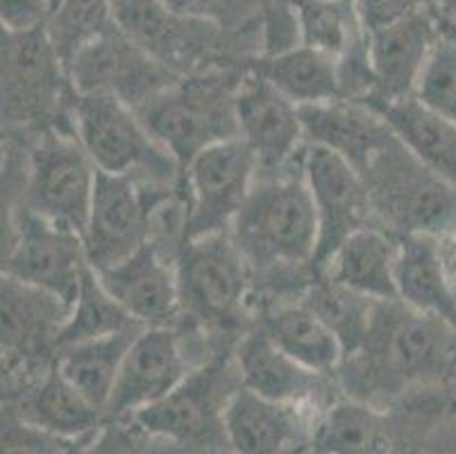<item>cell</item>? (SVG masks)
<instances>
[{
  "label": "cell",
  "instance_id": "4dcf8cb0",
  "mask_svg": "<svg viewBox=\"0 0 456 454\" xmlns=\"http://www.w3.org/2000/svg\"><path fill=\"white\" fill-rule=\"evenodd\" d=\"M314 450L321 452H384L391 448L384 416L359 400H341L318 418Z\"/></svg>",
  "mask_w": 456,
  "mask_h": 454
},
{
  "label": "cell",
  "instance_id": "603a6c76",
  "mask_svg": "<svg viewBox=\"0 0 456 454\" xmlns=\"http://www.w3.org/2000/svg\"><path fill=\"white\" fill-rule=\"evenodd\" d=\"M19 418L70 443H95L107 418L85 393L66 380L55 364L23 391Z\"/></svg>",
  "mask_w": 456,
  "mask_h": 454
},
{
  "label": "cell",
  "instance_id": "44dd1931",
  "mask_svg": "<svg viewBox=\"0 0 456 454\" xmlns=\"http://www.w3.org/2000/svg\"><path fill=\"white\" fill-rule=\"evenodd\" d=\"M306 144H321L362 170L393 139V130L379 111L362 100H331L300 107Z\"/></svg>",
  "mask_w": 456,
  "mask_h": 454
},
{
  "label": "cell",
  "instance_id": "e575fe53",
  "mask_svg": "<svg viewBox=\"0 0 456 454\" xmlns=\"http://www.w3.org/2000/svg\"><path fill=\"white\" fill-rule=\"evenodd\" d=\"M173 10L182 14L198 16L216 23L225 35L227 50L236 48L241 53L255 50L261 57V12L264 0H166Z\"/></svg>",
  "mask_w": 456,
  "mask_h": 454
},
{
  "label": "cell",
  "instance_id": "484cf974",
  "mask_svg": "<svg viewBox=\"0 0 456 454\" xmlns=\"http://www.w3.org/2000/svg\"><path fill=\"white\" fill-rule=\"evenodd\" d=\"M397 300L422 314L438 316L456 330V291L438 260L434 235H400L395 266Z\"/></svg>",
  "mask_w": 456,
  "mask_h": 454
},
{
  "label": "cell",
  "instance_id": "2e32d148",
  "mask_svg": "<svg viewBox=\"0 0 456 454\" xmlns=\"http://www.w3.org/2000/svg\"><path fill=\"white\" fill-rule=\"evenodd\" d=\"M196 366L186 355L184 336L171 325L143 327L123 359L107 418H130L143 407L171 393Z\"/></svg>",
  "mask_w": 456,
  "mask_h": 454
},
{
  "label": "cell",
  "instance_id": "d4e9b609",
  "mask_svg": "<svg viewBox=\"0 0 456 454\" xmlns=\"http://www.w3.org/2000/svg\"><path fill=\"white\" fill-rule=\"evenodd\" d=\"M362 103L379 111L393 135L418 161L456 185V123L427 107L416 95L402 100L366 98Z\"/></svg>",
  "mask_w": 456,
  "mask_h": 454
},
{
  "label": "cell",
  "instance_id": "4fadbf2b",
  "mask_svg": "<svg viewBox=\"0 0 456 454\" xmlns=\"http://www.w3.org/2000/svg\"><path fill=\"white\" fill-rule=\"evenodd\" d=\"M12 232L3 255V275L76 302L85 268L89 266L85 241L76 230L53 223L28 207H7Z\"/></svg>",
  "mask_w": 456,
  "mask_h": 454
},
{
  "label": "cell",
  "instance_id": "cb8c5ba5",
  "mask_svg": "<svg viewBox=\"0 0 456 454\" xmlns=\"http://www.w3.org/2000/svg\"><path fill=\"white\" fill-rule=\"evenodd\" d=\"M400 235L366 225L347 236L321 275L372 300H395Z\"/></svg>",
  "mask_w": 456,
  "mask_h": 454
},
{
  "label": "cell",
  "instance_id": "8fae6325",
  "mask_svg": "<svg viewBox=\"0 0 456 454\" xmlns=\"http://www.w3.org/2000/svg\"><path fill=\"white\" fill-rule=\"evenodd\" d=\"M114 16L134 44L180 78L218 69L227 50L218 25L182 14L166 0H123L114 5Z\"/></svg>",
  "mask_w": 456,
  "mask_h": 454
},
{
  "label": "cell",
  "instance_id": "ac0fdd59",
  "mask_svg": "<svg viewBox=\"0 0 456 454\" xmlns=\"http://www.w3.org/2000/svg\"><path fill=\"white\" fill-rule=\"evenodd\" d=\"M114 300L141 325H171L182 307L177 255L148 241L118 264L95 270Z\"/></svg>",
  "mask_w": 456,
  "mask_h": 454
},
{
  "label": "cell",
  "instance_id": "f35d334b",
  "mask_svg": "<svg viewBox=\"0 0 456 454\" xmlns=\"http://www.w3.org/2000/svg\"><path fill=\"white\" fill-rule=\"evenodd\" d=\"M436 250L447 280H450V285L454 286L456 291V227L436 236Z\"/></svg>",
  "mask_w": 456,
  "mask_h": 454
},
{
  "label": "cell",
  "instance_id": "b9f144b4",
  "mask_svg": "<svg viewBox=\"0 0 456 454\" xmlns=\"http://www.w3.org/2000/svg\"><path fill=\"white\" fill-rule=\"evenodd\" d=\"M111 3H114V5H116V3H123V0H111Z\"/></svg>",
  "mask_w": 456,
  "mask_h": 454
},
{
  "label": "cell",
  "instance_id": "f546056e",
  "mask_svg": "<svg viewBox=\"0 0 456 454\" xmlns=\"http://www.w3.org/2000/svg\"><path fill=\"white\" fill-rule=\"evenodd\" d=\"M297 19L302 45L331 57L336 64L370 44L354 0H297Z\"/></svg>",
  "mask_w": 456,
  "mask_h": 454
},
{
  "label": "cell",
  "instance_id": "7402d4cb",
  "mask_svg": "<svg viewBox=\"0 0 456 454\" xmlns=\"http://www.w3.org/2000/svg\"><path fill=\"white\" fill-rule=\"evenodd\" d=\"M234 361L241 384L255 393L277 402L316 407L325 375L297 364L261 327L241 336L236 343Z\"/></svg>",
  "mask_w": 456,
  "mask_h": 454
},
{
  "label": "cell",
  "instance_id": "8d00e7d4",
  "mask_svg": "<svg viewBox=\"0 0 456 454\" xmlns=\"http://www.w3.org/2000/svg\"><path fill=\"white\" fill-rule=\"evenodd\" d=\"M354 5L366 30L375 32L395 21H402L413 12L436 5V0H354Z\"/></svg>",
  "mask_w": 456,
  "mask_h": 454
},
{
  "label": "cell",
  "instance_id": "60d3db41",
  "mask_svg": "<svg viewBox=\"0 0 456 454\" xmlns=\"http://www.w3.org/2000/svg\"><path fill=\"white\" fill-rule=\"evenodd\" d=\"M441 28L447 37H452L456 41V23H447V21L441 19Z\"/></svg>",
  "mask_w": 456,
  "mask_h": 454
},
{
  "label": "cell",
  "instance_id": "74e56055",
  "mask_svg": "<svg viewBox=\"0 0 456 454\" xmlns=\"http://www.w3.org/2000/svg\"><path fill=\"white\" fill-rule=\"evenodd\" d=\"M55 0H3L0 3V21L10 30H30L45 23Z\"/></svg>",
  "mask_w": 456,
  "mask_h": 454
},
{
  "label": "cell",
  "instance_id": "ab89813d",
  "mask_svg": "<svg viewBox=\"0 0 456 454\" xmlns=\"http://www.w3.org/2000/svg\"><path fill=\"white\" fill-rule=\"evenodd\" d=\"M438 16L447 23H456V0H436Z\"/></svg>",
  "mask_w": 456,
  "mask_h": 454
},
{
  "label": "cell",
  "instance_id": "ffe728a7",
  "mask_svg": "<svg viewBox=\"0 0 456 454\" xmlns=\"http://www.w3.org/2000/svg\"><path fill=\"white\" fill-rule=\"evenodd\" d=\"M441 37L436 5L370 32V64L375 73V94L370 98H411Z\"/></svg>",
  "mask_w": 456,
  "mask_h": 454
},
{
  "label": "cell",
  "instance_id": "e0dca14e",
  "mask_svg": "<svg viewBox=\"0 0 456 454\" xmlns=\"http://www.w3.org/2000/svg\"><path fill=\"white\" fill-rule=\"evenodd\" d=\"M239 136L255 150L259 173H277L291 166L306 145L300 107L266 78L248 70L234 94Z\"/></svg>",
  "mask_w": 456,
  "mask_h": 454
},
{
  "label": "cell",
  "instance_id": "d6986e66",
  "mask_svg": "<svg viewBox=\"0 0 456 454\" xmlns=\"http://www.w3.org/2000/svg\"><path fill=\"white\" fill-rule=\"evenodd\" d=\"M311 405L264 398L248 386H236L225 407V436L234 452L277 454L314 443L318 420Z\"/></svg>",
  "mask_w": 456,
  "mask_h": 454
},
{
  "label": "cell",
  "instance_id": "83f0119b",
  "mask_svg": "<svg viewBox=\"0 0 456 454\" xmlns=\"http://www.w3.org/2000/svg\"><path fill=\"white\" fill-rule=\"evenodd\" d=\"M143 327L146 325H136L130 330L114 332V334L61 348L55 357V366L70 384L107 414V405H110V398L114 393L123 359H126L127 350Z\"/></svg>",
  "mask_w": 456,
  "mask_h": 454
},
{
  "label": "cell",
  "instance_id": "4316f807",
  "mask_svg": "<svg viewBox=\"0 0 456 454\" xmlns=\"http://www.w3.org/2000/svg\"><path fill=\"white\" fill-rule=\"evenodd\" d=\"M261 330L266 332L286 355L314 373H334L346 357L338 336L302 298L296 302H280L271 307L264 316Z\"/></svg>",
  "mask_w": 456,
  "mask_h": 454
},
{
  "label": "cell",
  "instance_id": "7c38bea8",
  "mask_svg": "<svg viewBox=\"0 0 456 454\" xmlns=\"http://www.w3.org/2000/svg\"><path fill=\"white\" fill-rule=\"evenodd\" d=\"M259 175L255 150L241 139L218 141L184 169L186 202L182 239L230 230Z\"/></svg>",
  "mask_w": 456,
  "mask_h": 454
},
{
  "label": "cell",
  "instance_id": "1f68e13d",
  "mask_svg": "<svg viewBox=\"0 0 456 454\" xmlns=\"http://www.w3.org/2000/svg\"><path fill=\"white\" fill-rule=\"evenodd\" d=\"M302 300L338 336L346 357L354 355L356 350L362 348L368 327H370L372 310H375L377 300L356 293V291L330 280L325 275H314V282L306 285Z\"/></svg>",
  "mask_w": 456,
  "mask_h": 454
},
{
  "label": "cell",
  "instance_id": "8992f818",
  "mask_svg": "<svg viewBox=\"0 0 456 454\" xmlns=\"http://www.w3.org/2000/svg\"><path fill=\"white\" fill-rule=\"evenodd\" d=\"M73 123L98 170L143 175L166 186H175L184 173L180 161L151 135L134 107L111 91L77 94Z\"/></svg>",
  "mask_w": 456,
  "mask_h": 454
},
{
  "label": "cell",
  "instance_id": "d6a6232c",
  "mask_svg": "<svg viewBox=\"0 0 456 454\" xmlns=\"http://www.w3.org/2000/svg\"><path fill=\"white\" fill-rule=\"evenodd\" d=\"M141 325L132 318L126 310L114 300V295L105 289L94 266H86L82 273L80 289H77L76 302L70 305L69 320L60 334L61 348L82 343V341L98 339V336L114 334V332L130 330Z\"/></svg>",
  "mask_w": 456,
  "mask_h": 454
},
{
  "label": "cell",
  "instance_id": "7a4b0ae2",
  "mask_svg": "<svg viewBox=\"0 0 456 454\" xmlns=\"http://www.w3.org/2000/svg\"><path fill=\"white\" fill-rule=\"evenodd\" d=\"M252 275L314 270L318 250V216L305 169L291 166L259 173L250 195L230 227Z\"/></svg>",
  "mask_w": 456,
  "mask_h": 454
},
{
  "label": "cell",
  "instance_id": "3957f363",
  "mask_svg": "<svg viewBox=\"0 0 456 454\" xmlns=\"http://www.w3.org/2000/svg\"><path fill=\"white\" fill-rule=\"evenodd\" d=\"M239 80L241 75L234 78L221 69L180 78L136 114L184 170L205 148L239 136L234 105Z\"/></svg>",
  "mask_w": 456,
  "mask_h": 454
},
{
  "label": "cell",
  "instance_id": "52a82bcc",
  "mask_svg": "<svg viewBox=\"0 0 456 454\" xmlns=\"http://www.w3.org/2000/svg\"><path fill=\"white\" fill-rule=\"evenodd\" d=\"M236 386H241L239 368L230 359L202 361L168 395L143 407L130 418L148 439H159L182 448H223L225 407ZM126 420V418H123Z\"/></svg>",
  "mask_w": 456,
  "mask_h": 454
},
{
  "label": "cell",
  "instance_id": "d590c367",
  "mask_svg": "<svg viewBox=\"0 0 456 454\" xmlns=\"http://www.w3.org/2000/svg\"><path fill=\"white\" fill-rule=\"evenodd\" d=\"M413 95L456 123V41L445 32L431 53Z\"/></svg>",
  "mask_w": 456,
  "mask_h": 454
},
{
  "label": "cell",
  "instance_id": "7bdbcfd3",
  "mask_svg": "<svg viewBox=\"0 0 456 454\" xmlns=\"http://www.w3.org/2000/svg\"><path fill=\"white\" fill-rule=\"evenodd\" d=\"M296 3H297V0H296Z\"/></svg>",
  "mask_w": 456,
  "mask_h": 454
},
{
  "label": "cell",
  "instance_id": "30bf717a",
  "mask_svg": "<svg viewBox=\"0 0 456 454\" xmlns=\"http://www.w3.org/2000/svg\"><path fill=\"white\" fill-rule=\"evenodd\" d=\"M175 255L182 307L191 318L223 330L241 323L252 270L232 232L182 239Z\"/></svg>",
  "mask_w": 456,
  "mask_h": 454
},
{
  "label": "cell",
  "instance_id": "5b68a950",
  "mask_svg": "<svg viewBox=\"0 0 456 454\" xmlns=\"http://www.w3.org/2000/svg\"><path fill=\"white\" fill-rule=\"evenodd\" d=\"M372 210L397 235H443L456 227V185L418 161L393 135L363 169Z\"/></svg>",
  "mask_w": 456,
  "mask_h": 454
},
{
  "label": "cell",
  "instance_id": "9a60e30c",
  "mask_svg": "<svg viewBox=\"0 0 456 454\" xmlns=\"http://www.w3.org/2000/svg\"><path fill=\"white\" fill-rule=\"evenodd\" d=\"M69 78L77 94L111 91L134 110L180 80V75L134 44L118 23L77 53L69 66Z\"/></svg>",
  "mask_w": 456,
  "mask_h": 454
},
{
  "label": "cell",
  "instance_id": "9c48e42d",
  "mask_svg": "<svg viewBox=\"0 0 456 454\" xmlns=\"http://www.w3.org/2000/svg\"><path fill=\"white\" fill-rule=\"evenodd\" d=\"M95 169L76 130L45 128L26 161L20 205L82 236L94 200Z\"/></svg>",
  "mask_w": 456,
  "mask_h": 454
},
{
  "label": "cell",
  "instance_id": "6da1fadb",
  "mask_svg": "<svg viewBox=\"0 0 456 454\" xmlns=\"http://www.w3.org/2000/svg\"><path fill=\"white\" fill-rule=\"evenodd\" d=\"M343 361L370 395L443 382L456 373V330L397 298L377 300L362 348Z\"/></svg>",
  "mask_w": 456,
  "mask_h": 454
},
{
  "label": "cell",
  "instance_id": "277c9868",
  "mask_svg": "<svg viewBox=\"0 0 456 454\" xmlns=\"http://www.w3.org/2000/svg\"><path fill=\"white\" fill-rule=\"evenodd\" d=\"M77 91L44 25L3 28V123L7 128H61L73 123ZM76 125V123H73ZM64 130V128H61Z\"/></svg>",
  "mask_w": 456,
  "mask_h": 454
},
{
  "label": "cell",
  "instance_id": "5bb4252c",
  "mask_svg": "<svg viewBox=\"0 0 456 454\" xmlns=\"http://www.w3.org/2000/svg\"><path fill=\"white\" fill-rule=\"evenodd\" d=\"M302 169L318 216L314 273L321 275L336 248L356 230L370 225L375 210L362 170L336 150L321 144H306L302 153Z\"/></svg>",
  "mask_w": 456,
  "mask_h": 454
},
{
  "label": "cell",
  "instance_id": "ba28073f",
  "mask_svg": "<svg viewBox=\"0 0 456 454\" xmlns=\"http://www.w3.org/2000/svg\"><path fill=\"white\" fill-rule=\"evenodd\" d=\"M175 186L159 185L134 173L98 170L86 227L82 232L89 266L110 268L148 244L161 207Z\"/></svg>",
  "mask_w": 456,
  "mask_h": 454
},
{
  "label": "cell",
  "instance_id": "f1b7e54d",
  "mask_svg": "<svg viewBox=\"0 0 456 454\" xmlns=\"http://www.w3.org/2000/svg\"><path fill=\"white\" fill-rule=\"evenodd\" d=\"M250 70L266 78L297 107L343 98L338 64L309 45H296L280 55L256 57Z\"/></svg>",
  "mask_w": 456,
  "mask_h": 454
},
{
  "label": "cell",
  "instance_id": "836d02e7",
  "mask_svg": "<svg viewBox=\"0 0 456 454\" xmlns=\"http://www.w3.org/2000/svg\"><path fill=\"white\" fill-rule=\"evenodd\" d=\"M116 23L111 0H55L44 28L55 45L61 64L69 70L85 45L98 39Z\"/></svg>",
  "mask_w": 456,
  "mask_h": 454
}]
</instances>
